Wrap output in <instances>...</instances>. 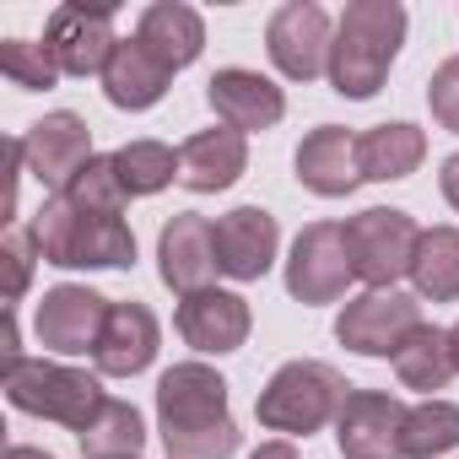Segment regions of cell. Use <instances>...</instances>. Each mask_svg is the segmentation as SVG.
<instances>
[{
	"mask_svg": "<svg viewBox=\"0 0 459 459\" xmlns=\"http://www.w3.org/2000/svg\"><path fill=\"white\" fill-rule=\"evenodd\" d=\"M437 184H443V200L459 211V152H454V157H443V173H437Z\"/></svg>",
	"mask_w": 459,
	"mask_h": 459,
	"instance_id": "d6a6232c",
	"label": "cell"
},
{
	"mask_svg": "<svg viewBox=\"0 0 459 459\" xmlns=\"http://www.w3.org/2000/svg\"><path fill=\"white\" fill-rule=\"evenodd\" d=\"M459 448V405L454 400H421L405 411L400 459H443Z\"/></svg>",
	"mask_w": 459,
	"mask_h": 459,
	"instance_id": "4316f807",
	"label": "cell"
},
{
	"mask_svg": "<svg viewBox=\"0 0 459 459\" xmlns=\"http://www.w3.org/2000/svg\"><path fill=\"white\" fill-rule=\"evenodd\" d=\"M114 168H119L125 195L141 200V195H157V189H168L178 178V152L162 146V141H125L114 152Z\"/></svg>",
	"mask_w": 459,
	"mask_h": 459,
	"instance_id": "83f0119b",
	"label": "cell"
},
{
	"mask_svg": "<svg viewBox=\"0 0 459 459\" xmlns=\"http://www.w3.org/2000/svg\"><path fill=\"white\" fill-rule=\"evenodd\" d=\"M448 351H454V368H459V325L448 330Z\"/></svg>",
	"mask_w": 459,
	"mask_h": 459,
	"instance_id": "d590c367",
	"label": "cell"
},
{
	"mask_svg": "<svg viewBox=\"0 0 459 459\" xmlns=\"http://www.w3.org/2000/svg\"><path fill=\"white\" fill-rule=\"evenodd\" d=\"M330 44H335V22L314 0H287L265 22V55L287 82L330 76Z\"/></svg>",
	"mask_w": 459,
	"mask_h": 459,
	"instance_id": "9c48e42d",
	"label": "cell"
},
{
	"mask_svg": "<svg viewBox=\"0 0 459 459\" xmlns=\"http://www.w3.org/2000/svg\"><path fill=\"white\" fill-rule=\"evenodd\" d=\"M6 400L28 416H44V421H60L71 432H82L98 411H103V384L98 373H82V368H65V362H44V357H28L6 373Z\"/></svg>",
	"mask_w": 459,
	"mask_h": 459,
	"instance_id": "5b68a950",
	"label": "cell"
},
{
	"mask_svg": "<svg viewBox=\"0 0 459 459\" xmlns=\"http://www.w3.org/2000/svg\"><path fill=\"white\" fill-rule=\"evenodd\" d=\"M39 238H33V227H12L6 244H0V265H6V308L22 303L28 281H33V265H39Z\"/></svg>",
	"mask_w": 459,
	"mask_h": 459,
	"instance_id": "4dcf8cb0",
	"label": "cell"
},
{
	"mask_svg": "<svg viewBox=\"0 0 459 459\" xmlns=\"http://www.w3.org/2000/svg\"><path fill=\"white\" fill-rule=\"evenodd\" d=\"M249 303L238 292H221V287H205V292H189L178 298V335L205 351V357H227L249 341Z\"/></svg>",
	"mask_w": 459,
	"mask_h": 459,
	"instance_id": "d6986e66",
	"label": "cell"
},
{
	"mask_svg": "<svg viewBox=\"0 0 459 459\" xmlns=\"http://www.w3.org/2000/svg\"><path fill=\"white\" fill-rule=\"evenodd\" d=\"M44 49L60 76H103L119 39H114V6H87V0H65L44 22Z\"/></svg>",
	"mask_w": 459,
	"mask_h": 459,
	"instance_id": "52a82bcc",
	"label": "cell"
},
{
	"mask_svg": "<svg viewBox=\"0 0 459 459\" xmlns=\"http://www.w3.org/2000/svg\"><path fill=\"white\" fill-rule=\"evenodd\" d=\"M427 108H432V119H437L443 130L459 135V55L432 71V82H427Z\"/></svg>",
	"mask_w": 459,
	"mask_h": 459,
	"instance_id": "1f68e13d",
	"label": "cell"
},
{
	"mask_svg": "<svg viewBox=\"0 0 459 459\" xmlns=\"http://www.w3.org/2000/svg\"><path fill=\"white\" fill-rule=\"evenodd\" d=\"M6 459H55V454H44V448H28V443H12V448H6Z\"/></svg>",
	"mask_w": 459,
	"mask_h": 459,
	"instance_id": "e575fe53",
	"label": "cell"
},
{
	"mask_svg": "<svg viewBox=\"0 0 459 459\" xmlns=\"http://www.w3.org/2000/svg\"><path fill=\"white\" fill-rule=\"evenodd\" d=\"M405 411L394 394L378 389H351L341 416H335V443L346 459H400V432H405Z\"/></svg>",
	"mask_w": 459,
	"mask_h": 459,
	"instance_id": "4fadbf2b",
	"label": "cell"
},
{
	"mask_svg": "<svg viewBox=\"0 0 459 459\" xmlns=\"http://www.w3.org/2000/svg\"><path fill=\"white\" fill-rule=\"evenodd\" d=\"M103 319H108V298H98L92 287L60 281V287L44 292V303H39V314H33V330H39V346H44V351L82 357V351H98Z\"/></svg>",
	"mask_w": 459,
	"mask_h": 459,
	"instance_id": "8fae6325",
	"label": "cell"
},
{
	"mask_svg": "<svg viewBox=\"0 0 459 459\" xmlns=\"http://www.w3.org/2000/svg\"><path fill=\"white\" fill-rule=\"evenodd\" d=\"M157 346H162L157 314H152L146 303L125 298V303H108V319H103V335H98L92 362H98L103 378H135V373L152 368Z\"/></svg>",
	"mask_w": 459,
	"mask_h": 459,
	"instance_id": "2e32d148",
	"label": "cell"
},
{
	"mask_svg": "<svg viewBox=\"0 0 459 459\" xmlns=\"http://www.w3.org/2000/svg\"><path fill=\"white\" fill-rule=\"evenodd\" d=\"M281 249V227L265 205H238L216 216V271L233 281H260L276 265Z\"/></svg>",
	"mask_w": 459,
	"mask_h": 459,
	"instance_id": "9a60e30c",
	"label": "cell"
},
{
	"mask_svg": "<svg viewBox=\"0 0 459 459\" xmlns=\"http://www.w3.org/2000/svg\"><path fill=\"white\" fill-rule=\"evenodd\" d=\"M394 373H400L405 389H421L427 400H437V389H448V378L459 373V368H454V351H448V330L421 325V330L400 346Z\"/></svg>",
	"mask_w": 459,
	"mask_h": 459,
	"instance_id": "d4e9b609",
	"label": "cell"
},
{
	"mask_svg": "<svg viewBox=\"0 0 459 459\" xmlns=\"http://www.w3.org/2000/svg\"><path fill=\"white\" fill-rule=\"evenodd\" d=\"M427 157V135L405 119L394 125H373L357 135V162H362V178L373 184H394V178H411Z\"/></svg>",
	"mask_w": 459,
	"mask_h": 459,
	"instance_id": "603a6c76",
	"label": "cell"
},
{
	"mask_svg": "<svg viewBox=\"0 0 459 459\" xmlns=\"http://www.w3.org/2000/svg\"><path fill=\"white\" fill-rule=\"evenodd\" d=\"M405 22L411 17L400 0H351L330 44V87L351 103H368L389 82V65L405 44Z\"/></svg>",
	"mask_w": 459,
	"mask_h": 459,
	"instance_id": "7a4b0ae2",
	"label": "cell"
},
{
	"mask_svg": "<svg viewBox=\"0 0 459 459\" xmlns=\"http://www.w3.org/2000/svg\"><path fill=\"white\" fill-rule=\"evenodd\" d=\"M351 255H346V221H308L303 233L292 238L287 255V292L308 308L346 298L351 287Z\"/></svg>",
	"mask_w": 459,
	"mask_h": 459,
	"instance_id": "ba28073f",
	"label": "cell"
},
{
	"mask_svg": "<svg viewBox=\"0 0 459 459\" xmlns=\"http://www.w3.org/2000/svg\"><path fill=\"white\" fill-rule=\"evenodd\" d=\"M411 281L427 303H459V227H427L411 260Z\"/></svg>",
	"mask_w": 459,
	"mask_h": 459,
	"instance_id": "cb8c5ba5",
	"label": "cell"
},
{
	"mask_svg": "<svg viewBox=\"0 0 459 459\" xmlns=\"http://www.w3.org/2000/svg\"><path fill=\"white\" fill-rule=\"evenodd\" d=\"M416 330H421V303L405 292H362L335 319V341L357 357H400V346Z\"/></svg>",
	"mask_w": 459,
	"mask_h": 459,
	"instance_id": "30bf717a",
	"label": "cell"
},
{
	"mask_svg": "<svg viewBox=\"0 0 459 459\" xmlns=\"http://www.w3.org/2000/svg\"><path fill=\"white\" fill-rule=\"evenodd\" d=\"M157 432L168 459L238 454V421L227 416V378L205 362H173L157 378Z\"/></svg>",
	"mask_w": 459,
	"mask_h": 459,
	"instance_id": "6da1fadb",
	"label": "cell"
},
{
	"mask_svg": "<svg viewBox=\"0 0 459 459\" xmlns=\"http://www.w3.org/2000/svg\"><path fill=\"white\" fill-rule=\"evenodd\" d=\"M44 265L60 271H125L135 265V233L125 216H87L65 195H49L28 221Z\"/></svg>",
	"mask_w": 459,
	"mask_h": 459,
	"instance_id": "3957f363",
	"label": "cell"
},
{
	"mask_svg": "<svg viewBox=\"0 0 459 459\" xmlns=\"http://www.w3.org/2000/svg\"><path fill=\"white\" fill-rule=\"evenodd\" d=\"M76 443H82L87 459H141L146 421L130 400H103V411L76 432Z\"/></svg>",
	"mask_w": 459,
	"mask_h": 459,
	"instance_id": "484cf974",
	"label": "cell"
},
{
	"mask_svg": "<svg viewBox=\"0 0 459 459\" xmlns=\"http://www.w3.org/2000/svg\"><path fill=\"white\" fill-rule=\"evenodd\" d=\"M135 39H141V49H146L152 60H162L168 71H184V65H195L200 49H205V22H200L195 6H184V0H157V6L141 12Z\"/></svg>",
	"mask_w": 459,
	"mask_h": 459,
	"instance_id": "44dd1931",
	"label": "cell"
},
{
	"mask_svg": "<svg viewBox=\"0 0 459 459\" xmlns=\"http://www.w3.org/2000/svg\"><path fill=\"white\" fill-rule=\"evenodd\" d=\"M205 103L216 108V119H221L227 130H238V135L271 130V125H281V114H287L281 87H276L271 76H260V71H244V65L216 71V76L205 82Z\"/></svg>",
	"mask_w": 459,
	"mask_h": 459,
	"instance_id": "e0dca14e",
	"label": "cell"
},
{
	"mask_svg": "<svg viewBox=\"0 0 459 459\" xmlns=\"http://www.w3.org/2000/svg\"><path fill=\"white\" fill-rule=\"evenodd\" d=\"M0 76H6L12 87H22V92H49L60 82L49 49L28 44V39H6V44H0Z\"/></svg>",
	"mask_w": 459,
	"mask_h": 459,
	"instance_id": "f546056e",
	"label": "cell"
},
{
	"mask_svg": "<svg viewBox=\"0 0 459 459\" xmlns=\"http://www.w3.org/2000/svg\"><path fill=\"white\" fill-rule=\"evenodd\" d=\"M292 168H298V184H303L308 195H319V200H346V195L362 184L357 135H351L346 125H319V130L303 135Z\"/></svg>",
	"mask_w": 459,
	"mask_h": 459,
	"instance_id": "ac0fdd59",
	"label": "cell"
},
{
	"mask_svg": "<svg viewBox=\"0 0 459 459\" xmlns=\"http://www.w3.org/2000/svg\"><path fill=\"white\" fill-rule=\"evenodd\" d=\"M249 459H298V448H292L287 437H276V443H260V448H255Z\"/></svg>",
	"mask_w": 459,
	"mask_h": 459,
	"instance_id": "836d02e7",
	"label": "cell"
},
{
	"mask_svg": "<svg viewBox=\"0 0 459 459\" xmlns=\"http://www.w3.org/2000/svg\"><path fill=\"white\" fill-rule=\"evenodd\" d=\"M60 195H65L76 211H87V216H119V211L130 205V195H125V184H119V168H114V152H108V157H92Z\"/></svg>",
	"mask_w": 459,
	"mask_h": 459,
	"instance_id": "f1b7e54d",
	"label": "cell"
},
{
	"mask_svg": "<svg viewBox=\"0 0 459 459\" xmlns=\"http://www.w3.org/2000/svg\"><path fill=\"white\" fill-rule=\"evenodd\" d=\"M22 157H28V173L44 184V189H65L98 152H92V130L82 114L60 108V114H44L39 125H28L22 135Z\"/></svg>",
	"mask_w": 459,
	"mask_h": 459,
	"instance_id": "7c38bea8",
	"label": "cell"
},
{
	"mask_svg": "<svg viewBox=\"0 0 459 459\" xmlns=\"http://www.w3.org/2000/svg\"><path fill=\"white\" fill-rule=\"evenodd\" d=\"M157 276L178 298L205 292L211 276H216V221H205L200 211L173 216L162 233H157Z\"/></svg>",
	"mask_w": 459,
	"mask_h": 459,
	"instance_id": "5bb4252c",
	"label": "cell"
},
{
	"mask_svg": "<svg viewBox=\"0 0 459 459\" xmlns=\"http://www.w3.org/2000/svg\"><path fill=\"white\" fill-rule=\"evenodd\" d=\"M168 82H173V71H168L162 60H152V55L141 49V39H119V49H114V60H108V71H103V98H108L114 108L141 114V108L162 103Z\"/></svg>",
	"mask_w": 459,
	"mask_h": 459,
	"instance_id": "7402d4cb",
	"label": "cell"
},
{
	"mask_svg": "<svg viewBox=\"0 0 459 459\" xmlns=\"http://www.w3.org/2000/svg\"><path fill=\"white\" fill-rule=\"evenodd\" d=\"M249 168V141L238 130H200L178 146V184L189 195H216V189H233Z\"/></svg>",
	"mask_w": 459,
	"mask_h": 459,
	"instance_id": "ffe728a7",
	"label": "cell"
},
{
	"mask_svg": "<svg viewBox=\"0 0 459 459\" xmlns=\"http://www.w3.org/2000/svg\"><path fill=\"white\" fill-rule=\"evenodd\" d=\"M416 244H421V227L400 205H368V211H357L346 221L351 276L368 281V292H394V281L411 276Z\"/></svg>",
	"mask_w": 459,
	"mask_h": 459,
	"instance_id": "8992f818",
	"label": "cell"
},
{
	"mask_svg": "<svg viewBox=\"0 0 459 459\" xmlns=\"http://www.w3.org/2000/svg\"><path fill=\"white\" fill-rule=\"evenodd\" d=\"M351 384L330 368V362H314V357H298V362H281L271 373V384L260 389L255 400V416L265 432H287V437H308L319 432L325 421L341 416Z\"/></svg>",
	"mask_w": 459,
	"mask_h": 459,
	"instance_id": "277c9868",
	"label": "cell"
}]
</instances>
